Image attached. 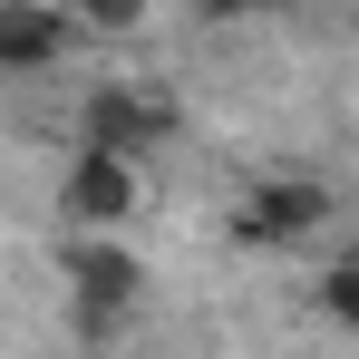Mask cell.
Segmentation results:
<instances>
[{"mask_svg":"<svg viewBox=\"0 0 359 359\" xmlns=\"http://www.w3.org/2000/svg\"><path fill=\"white\" fill-rule=\"evenodd\" d=\"M59 272H68V311H78V330H88V340H107L126 311L146 301V262L126 252V233H88V243H68Z\"/></svg>","mask_w":359,"mask_h":359,"instance_id":"1","label":"cell"},{"mask_svg":"<svg viewBox=\"0 0 359 359\" xmlns=\"http://www.w3.org/2000/svg\"><path fill=\"white\" fill-rule=\"evenodd\" d=\"M59 214H68V243L126 233V214H136V165H126V156H97V146H78V156H68V184H59Z\"/></svg>","mask_w":359,"mask_h":359,"instance_id":"2","label":"cell"},{"mask_svg":"<svg viewBox=\"0 0 359 359\" xmlns=\"http://www.w3.org/2000/svg\"><path fill=\"white\" fill-rule=\"evenodd\" d=\"M68 39H78V20H68V10L10 0V10H0V78H39V68H59Z\"/></svg>","mask_w":359,"mask_h":359,"instance_id":"3","label":"cell"}]
</instances>
